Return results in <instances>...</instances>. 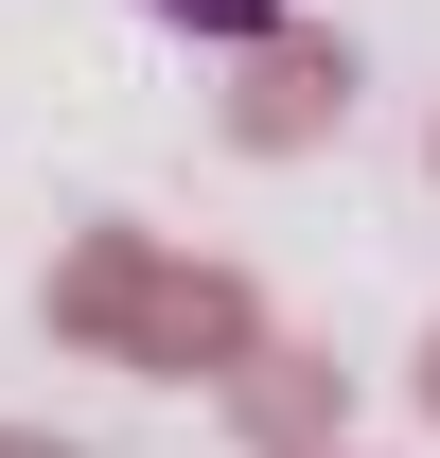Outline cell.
I'll use <instances>...</instances> for the list:
<instances>
[{"label": "cell", "instance_id": "obj_1", "mask_svg": "<svg viewBox=\"0 0 440 458\" xmlns=\"http://www.w3.org/2000/svg\"><path fill=\"white\" fill-rule=\"evenodd\" d=\"M141 18H176V36H282L300 0H141Z\"/></svg>", "mask_w": 440, "mask_h": 458}]
</instances>
